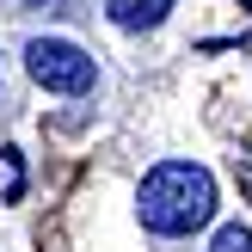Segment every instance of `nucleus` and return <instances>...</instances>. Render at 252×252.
Returning <instances> with one entry per match:
<instances>
[{"instance_id": "1", "label": "nucleus", "mask_w": 252, "mask_h": 252, "mask_svg": "<svg viewBox=\"0 0 252 252\" xmlns=\"http://www.w3.org/2000/svg\"><path fill=\"white\" fill-rule=\"evenodd\" d=\"M135 216H142L148 234H166V240L197 234L209 216H216V179H209L203 166H191V160H166V166H154L142 179Z\"/></svg>"}, {"instance_id": "2", "label": "nucleus", "mask_w": 252, "mask_h": 252, "mask_svg": "<svg viewBox=\"0 0 252 252\" xmlns=\"http://www.w3.org/2000/svg\"><path fill=\"white\" fill-rule=\"evenodd\" d=\"M25 74H31L43 93H62V98H86L98 86L93 56H86L80 43H68V37H37V43H25Z\"/></svg>"}, {"instance_id": "3", "label": "nucleus", "mask_w": 252, "mask_h": 252, "mask_svg": "<svg viewBox=\"0 0 252 252\" xmlns=\"http://www.w3.org/2000/svg\"><path fill=\"white\" fill-rule=\"evenodd\" d=\"M172 6L179 0H105V19L117 31H154V25H166Z\"/></svg>"}, {"instance_id": "4", "label": "nucleus", "mask_w": 252, "mask_h": 252, "mask_svg": "<svg viewBox=\"0 0 252 252\" xmlns=\"http://www.w3.org/2000/svg\"><path fill=\"white\" fill-rule=\"evenodd\" d=\"M209 252H252V234L240 228V221H228V228L216 234V246H209Z\"/></svg>"}, {"instance_id": "5", "label": "nucleus", "mask_w": 252, "mask_h": 252, "mask_svg": "<svg viewBox=\"0 0 252 252\" xmlns=\"http://www.w3.org/2000/svg\"><path fill=\"white\" fill-rule=\"evenodd\" d=\"M234 179H240V191L252 197V148H240V154H234Z\"/></svg>"}]
</instances>
